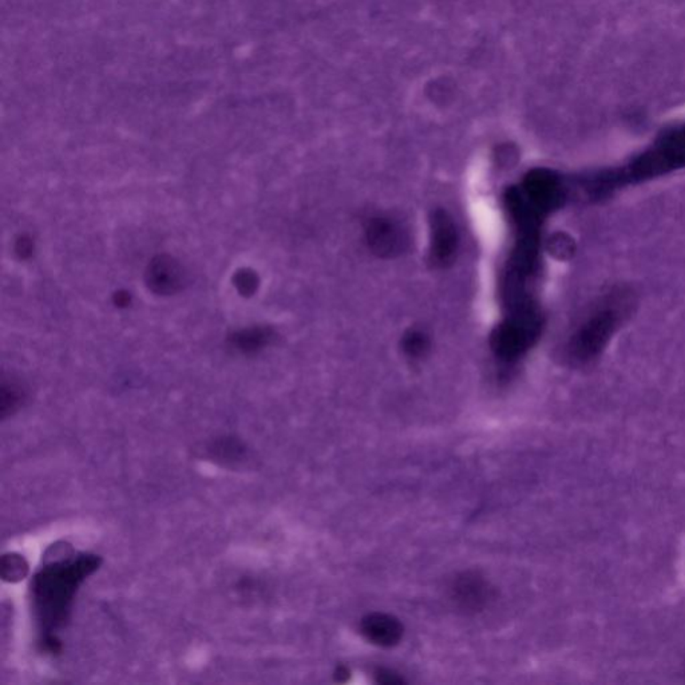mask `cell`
Wrapping results in <instances>:
<instances>
[{
    "instance_id": "obj_13",
    "label": "cell",
    "mask_w": 685,
    "mask_h": 685,
    "mask_svg": "<svg viewBox=\"0 0 685 685\" xmlns=\"http://www.w3.org/2000/svg\"><path fill=\"white\" fill-rule=\"evenodd\" d=\"M376 677H378L379 682H383V684H397V682L403 681L394 672L386 671V669L376 672Z\"/></svg>"
},
{
    "instance_id": "obj_7",
    "label": "cell",
    "mask_w": 685,
    "mask_h": 685,
    "mask_svg": "<svg viewBox=\"0 0 685 685\" xmlns=\"http://www.w3.org/2000/svg\"><path fill=\"white\" fill-rule=\"evenodd\" d=\"M362 634L379 647H394L402 640L403 626L394 616L371 613L362 620Z\"/></svg>"
},
{
    "instance_id": "obj_12",
    "label": "cell",
    "mask_w": 685,
    "mask_h": 685,
    "mask_svg": "<svg viewBox=\"0 0 685 685\" xmlns=\"http://www.w3.org/2000/svg\"><path fill=\"white\" fill-rule=\"evenodd\" d=\"M267 332L257 329V331L248 332V334L242 335L240 337V342H241L242 349L256 350L257 347H262L267 342Z\"/></svg>"
},
{
    "instance_id": "obj_6",
    "label": "cell",
    "mask_w": 685,
    "mask_h": 685,
    "mask_svg": "<svg viewBox=\"0 0 685 685\" xmlns=\"http://www.w3.org/2000/svg\"><path fill=\"white\" fill-rule=\"evenodd\" d=\"M185 280L183 265L170 256H158L147 267V286L155 294H176L183 288Z\"/></svg>"
},
{
    "instance_id": "obj_1",
    "label": "cell",
    "mask_w": 685,
    "mask_h": 685,
    "mask_svg": "<svg viewBox=\"0 0 685 685\" xmlns=\"http://www.w3.org/2000/svg\"><path fill=\"white\" fill-rule=\"evenodd\" d=\"M98 555H76L43 566L31 584L34 613L41 634L42 650H60L58 634L67 626L76 590L84 579L98 571Z\"/></svg>"
},
{
    "instance_id": "obj_10",
    "label": "cell",
    "mask_w": 685,
    "mask_h": 685,
    "mask_svg": "<svg viewBox=\"0 0 685 685\" xmlns=\"http://www.w3.org/2000/svg\"><path fill=\"white\" fill-rule=\"evenodd\" d=\"M213 452L216 454L220 455L221 460L228 461V462H233V458L240 460L242 453L245 452V447L241 446V444L234 441V439H223V441L217 442Z\"/></svg>"
},
{
    "instance_id": "obj_8",
    "label": "cell",
    "mask_w": 685,
    "mask_h": 685,
    "mask_svg": "<svg viewBox=\"0 0 685 685\" xmlns=\"http://www.w3.org/2000/svg\"><path fill=\"white\" fill-rule=\"evenodd\" d=\"M430 347V342L429 337L421 331H410L405 335L402 342V349L405 354L408 358L413 359H419V358L424 357Z\"/></svg>"
},
{
    "instance_id": "obj_4",
    "label": "cell",
    "mask_w": 685,
    "mask_h": 685,
    "mask_svg": "<svg viewBox=\"0 0 685 685\" xmlns=\"http://www.w3.org/2000/svg\"><path fill=\"white\" fill-rule=\"evenodd\" d=\"M431 263L445 268L454 262L458 250V232L449 213L438 209L431 216Z\"/></svg>"
},
{
    "instance_id": "obj_2",
    "label": "cell",
    "mask_w": 685,
    "mask_h": 685,
    "mask_svg": "<svg viewBox=\"0 0 685 685\" xmlns=\"http://www.w3.org/2000/svg\"><path fill=\"white\" fill-rule=\"evenodd\" d=\"M618 321V310L615 305L604 307L593 315L590 320L579 329L574 337L573 352L579 360H587L602 350L616 324Z\"/></svg>"
},
{
    "instance_id": "obj_11",
    "label": "cell",
    "mask_w": 685,
    "mask_h": 685,
    "mask_svg": "<svg viewBox=\"0 0 685 685\" xmlns=\"http://www.w3.org/2000/svg\"><path fill=\"white\" fill-rule=\"evenodd\" d=\"M20 400H22V394H20V390L15 389L14 386H4V390H2V415L6 416L7 413H12L20 405Z\"/></svg>"
},
{
    "instance_id": "obj_5",
    "label": "cell",
    "mask_w": 685,
    "mask_h": 685,
    "mask_svg": "<svg viewBox=\"0 0 685 685\" xmlns=\"http://www.w3.org/2000/svg\"><path fill=\"white\" fill-rule=\"evenodd\" d=\"M450 590L453 602L465 612H478L492 600V589L489 582L476 571L460 574Z\"/></svg>"
},
{
    "instance_id": "obj_3",
    "label": "cell",
    "mask_w": 685,
    "mask_h": 685,
    "mask_svg": "<svg viewBox=\"0 0 685 685\" xmlns=\"http://www.w3.org/2000/svg\"><path fill=\"white\" fill-rule=\"evenodd\" d=\"M368 247L379 257H395L405 252L408 239L402 226L387 217H374L366 226Z\"/></svg>"
},
{
    "instance_id": "obj_9",
    "label": "cell",
    "mask_w": 685,
    "mask_h": 685,
    "mask_svg": "<svg viewBox=\"0 0 685 685\" xmlns=\"http://www.w3.org/2000/svg\"><path fill=\"white\" fill-rule=\"evenodd\" d=\"M2 573H4V579H9V581L23 579L28 573V563L20 555H4V561H2Z\"/></svg>"
}]
</instances>
